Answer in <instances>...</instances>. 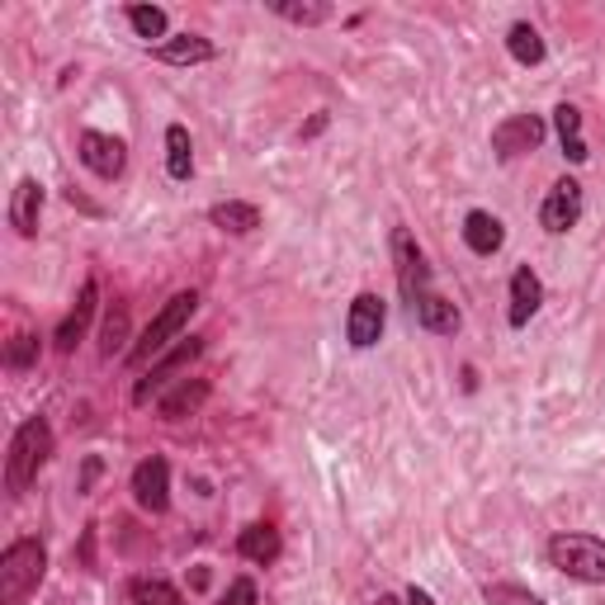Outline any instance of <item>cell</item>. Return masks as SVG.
<instances>
[{
	"instance_id": "obj_1",
	"label": "cell",
	"mask_w": 605,
	"mask_h": 605,
	"mask_svg": "<svg viewBox=\"0 0 605 605\" xmlns=\"http://www.w3.org/2000/svg\"><path fill=\"white\" fill-rule=\"evenodd\" d=\"M47 454H53V426L43 417H29L20 431L10 436V454H6V487L14 497L29 492V483H34L38 469L47 464Z\"/></svg>"
},
{
	"instance_id": "obj_2",
	"label": "cell",
	"mask_w": 605,
	"mask_h": 605,
	"mask_svg": "<svg viewBox=\"0 0 605 605\" xmlns=\"http://www.w3.org/2000/svg\"><path fill=\"white\" fill-rule=\"evenodd\" d=\"M43 572H47V549L38 539H14L0 553V605H24L38 592Z\"/></svg>"
},
{
	"instance_id": "obj_3",
	"label": "cell",
	"mask_w": 605,
	"mask_h": 605,
	"mask_svg": "<svg viewBox=\"0 0 605 605\" xmlns=\"http://www.w3.org/2000/svg\"><path fill=\"white\" fill-rule=\"evenodd\" d=\"M195 308H199V294H195V289L175 294V298L166 302V308H162V312H156L152 322H147V331H142V337H138V345L129 350V364H147L152 355H162V350H166V345H170V341L185 331V322H189V317H195Z\"/></svg>"
},
{
	"instance_id": "obj_4",
	"label": "cell",
	"mask_w": 605,
	"mask_h": 605,
	"mask_svg": "<svg viewBox=\"0 0 605 605\" xmlns=\"http://www.w3.org/2000/svg\"><path fill=\"white\" fill-rule=\"evenodd\" d=\"M549 563L578 582H605V539L596 535H553Z\"/></svg>"
},
{
	"instance_id": "obj_5",
	"label": "cell",
	"mask_w": 605,
	"mask_h": 605,
	"mask_svg": "<svg viewBox=\"0 0 605 605\" xmlns=\"http://www.w3.org/2000/svg\"><path fill=\"white\" fill-rule=\"evenodd\" d=\"M393 261H397V289H403V298L417 308V298L431 294V270H426V256H421L417 237H411L407 228L393 232Z\"/></svg>"
},
{
	"instance_id": "obj_6",
	"label": "cell",
	"mask_w": 605,
	"mask_h": 605,
	"mask_svg": "<svg viewBox=\"0 0 605 605\" xmlns=\"http://www.w3.org/2000/svg\"><path fill=\"white\" fill-rule=\"evenodd\" d=\"M578 218H582V185L563 175V180H553L544 204H539V222H544V232L559 237L568 228H578Z\"/></svg>"
},
{
	"instance_id": "obj_7",
	"label": "cell",
	"mask_w": 605,
	"mask_h": 605,
	"mask_svg": "<svg viewBox=\"0 0 605 605\" xmlns=\"http://www.w3.org/2000/svg\"><path fill=\"white\" fill-rule=\"evenodd\" d=\"M133 497H138L142 512H152V516H162L170 506V464L162 454L142 459V464L133 469Z\"/></svg>"
},
{
	"instance_id": "obj_8",
	"label": "cell",
	"mask_w": 605,
	"mask_h": 605,
	"mask_svg": "<svg viewBox=\"0 0 605 605\" xmlns=\"http://www.w3.org/2000/svg\"><path fill=\"white\" fill-rule=\"evenodd\" d=\"M76 152H81L86 170H95L100 180H119L123 166H129V147H123L119 138H109V133H81Z\"/></svg>"
},
{
	"instance_id": "obj_9",
	"label": "cell",
	"mask_w": 605,
	"mask_h": 605,
	"mask_svg": "<svg viewBox=\"0 0 605 605\" xmlns=\"http://www.w3.org/2000/svg\"><path fill=\"white\" fill-rule=\"evenodd\" d=\"M384 298L378 294H355V302H350V317H345V337L355 350H370L378 345V337H384Z\"/></svg>"
},
{
	"instance_id": "obj_10",
	"label": "cell",
	"mask_w": 605,
	"mask_h": 605,
	"mask_svg": "<svg viewBox=\"0 0 605 605\" xmlns=\"http://www.w3.org/2000/svg\"><path fill=\"white\" fill-rule=\"evenodd\" d=\"M539 142H544V119L539 114H512L497 133H492V152H497L502 162H512V156H520V152H535Z\"/></svg>"
},
{
	"instance_id": "obj_11",
	"label": "cell",
	"mask_w": 605,
	"mask_h": 605,
	"mask_svg": "<svg viewBox=\"0 0 605 605\" xmlns=\"http://www.w3.org/2000/svg\"><path fill=\"white\" fill-rule=\"evenodd\" d=\"M199 350H204V341H199V337H189V341H180V345H175L170 355H162V360H156L152 370L138 378V388H133V403H147V397H152L156 388H166V384H170V374H180L189 360H199Z\"/></svg>"
},
{
	"instance_id": "obj_12",
	"label": "cell",
	"mask_w": 605,
	"mask_h": 605,
	"mask_svg": "<svg viewBox=\"0 0 605 605\" xmlns=\"http://www.w3.org/2000/svg\"><path fill=\"white\" fill-rule=\"evenodd\" d=\"M38 213H43V185L34 175H24L10 195V228L20 237H38Z\"/></svg>"
},
{
	"instance_id": "obj_13",
	"label": "cell",
	"mask_w": 605,
	"mask_h": 605,
	"mask_svg": "<svg viewBox=\"0 0 605 605\" xmlns=\"http://www.w3.org/2000/svg\"><path fill=\"white\" fill-rule=\"evenodd\" d=\"M95 302H100V284L86 279L81 294H76V308L67 312V322L57 327V350H67V355L76 350V341L86 337V327H90V317H95Z\"/></svg>"
},
{
	"instance_id": "obj_14",
	"label": "cell",
	"mask_w": 605,
	"mask_h": 605,
	"mask_svg": "<svg viewBox=\"0 0 605 605\" xmlns=\"http://www.w3.org/2000/svg\"><path fill=\"white\" fill-rule=\"evenodd\" d=\"M539 302H544V284H539V275L530 265H520L512 275V308H506V317H512V327H525L530 317L539 312Z\"/></svg>"
},
{
	"instance_id": "obj_15",
	"label": "cell",
	"mask_w": 605,
	"mask_h": 605,
	"mask_svg": "<svg viewBox=\"0 0 605 605\" xmlns=\"http://www.w3.org/2000/svg\"><path fill=\"white\" fill-rule=\"evenodd\" d=\"M464 242H469L473 256H492V251H502V242H506L502 218H492V213H483V209H473V213L464 218Z\"/></svg>"
},
{
	"instance_id": "obj_16",
	"label": "cell",
	"mask_w": 605,
	"mask_h": 605,
	"mask_svg": "<svg viewBox=\"0 0 605 605\" xmlns=\"http://www.w3.org/2000/svg\"><path fill=\"white\" fill-rule=\"evenodd\" d=\"M411 312H417V322L426 331H436V337H454V331H459V308L450 298H440V294H421Z\"/></svg>"
},
{
	"instance_id": "obj_17",
	"label": "cell",
	"mask_w": 605,
	"mask_h": 605,
	"mask_svg": "<svg viewBox=\"0 0 605 605\" xmlns=\"http://www.w3.org/2000/svg\"><path fill=\"white\" fill-rule=\"evenodd\" d=\"M237 553L242 559H251V563H275L279 559V530L275 525H246L242 535H237Z\"/></svg>"
},
{
	"instance_id": "obj_18",
	"label": "cell",
	"mask_w": 605,
	"mask_h": 605,
	"mask_svg": "<svg viewBox=\"0 0 605 605\" xmlns=\"http://www.w3.org/2000/svg\"><path fill=\"white\" fill-rule=\"evenodd\" d=\"M209 218H213V228L232 232V237H246V232H256V228H261V209H256V204H242V199L213 204Z\"/></svg>"
},
{
	"instance_id": "obj_19",
	"label": "cell",
	"mask_w": 605,
	"mask_h": 605,
	"mask_svg": "<svg viewBox=\"0 0 605 605\" xmlns=\"http://www.w3.org/2000/svg\"><path fill=\"white\" fill-rule=\"evenodd\" d=\"M156 57L170 62V67H195V62L213 57V43L199 38V34H180V38H166L162 47H156Z\"/></svg>"
},
{
	"instance_id": "obj_20",
	"label": "cell",
	"mask_w": 605,
	"mask_h": 605,
	"mask_svg": "<svg viewBox=\"0 0 605 605\" xmlns=\"http://www.w3.org/2000/svg\"><path fill=\"white\" fill-rule=\"evenodd\" d=\"M166 170H170V180H189L195 175V147H189L185 123H170L166 129Z\"/></svg>"
},
{
	"instance_id": "obj_21",
	"label": "cell",
	"mask_w": 605,
	"mask_h": 605,
	"mask_svg": "<svg viewBox=\"0 0 605 605\" xmlns=\"http://www.w3.org/2000/svg\"><path fill=\"white\" fill-rule=\"evenodd\" d=\"M204 397H209V378H195V384H180L166 403H162V417L166 421H180V417H195L204 407Z\"/></svg>"
},
{
	"instance_id": "obj_22",
	"label": "cell",
	"mask_w": 605,
	"mask_h": 605,
	"mask_svg": "<svg viewBox=\"0 0 605 605\" xmlns=\"http://www.w3.org/2000/svg\"><path fill=\"white\" fill-rule=\"evenodd\" d=\"M553 123H559V138H563V156L568 162H586V142H582V114L572 105H559L553 109Z\"/></svg>"
},
{
	"instance_id": "obj_23",
	"label": "cell",
	"mask_w": 605,
	"mask_h": 605,
	"mask_svg": "<svg viewBox=\"0 0 605 605\" xmlns=\"http://www.w3.org/2000/svg\"><path fill=\"white\" fill-rule=\"evenodd\" d=\"M506 47H512V57L520 67H539V62H544V38H539V29H530V24H512Z\"/></svg>"
},
{
	"instance_id": "obj_24",
	"label": "cell",
	"mask_w": 605,
	"mask_h": 605,
	"mask_svg": "<svg viewBox=\"0 0 605 605\" xmlns=\"http://www.w3.org/2000/svg\"><path fill=\"white\" fill-rule=\"evenodd\" d=\"M129 601L133 605H185L180 592H175L170 582H162V578H138L129 586Z\"/></svg>"
},
{
	"instance_id": "obj_25",
	"label": "cell",
	"mask_w": 605,
	"mask_h": 605,
	"mask_svg": "<svg viewBox=\"0 0 605 605\" xmlns=\"http://www.w3.org/2000/svg\"><path fill=\"white\" fill-rule=\"evenodd\" d=\"M129 24L138 38H166V10L162 6H129Z\"/></svg>"
},
{
	"instance_id": "obj_26",
	"label": "cell",
	"mask_w": 605,
	"mask_h": 605,
	"mask_svg": "<svg viewBox=\"0 0 605 605\" xmlns=\"http://www.w3.org/2000/svg\"><path fill=\"white\" fill-rule=\"evenodd\" d=\"M270 10L289 24H327L331 20V6H298V0H275Z\"/></svg>"
},
{
	"instance_id": "obj_27",
	"label": "cell",
	"mask_w": 605,
	"mask_h": 605,
	"mask_svg": "<svg viewBox=\"0 0 605 605\" xmlns=\"http://www.w3.org/2000/svg\"><path fill=\"white\" fill-rule=\"evenodd\" d=\"M483 596H487V605H544L535 592H525L516 582H492V586H483Z\"/></svg>"
},
{
	"instance_id": "obj_28",
	"label": "cell",
	"mask_w": 605,
	"mask_h": 605,
	"mask_svg": "<svg viewBox=\"0 0 605 605\" xmlns=\"http://www.w3.org/2000/svg\"><path fill=\"white\" fill-rule=\"evenodd\" d=\"M123 341H129V312L114 308L105 317V331H100V350L105 355H114V350H123Z\"/></svg>"
},
{
	"instance_id": "obj_29",
	"label": "cell",
	"mask_w": 605,
	"mask_h": 605,
	"mask_svg": "<svg viewBox=\"0 0 605 605\" xmlns=\"http://www.w3.org/2000/svg\"><path fill=\"white\" fill-rule=\"evenodd\" d=\"M38 360V337H29V331H20L10 345H6V364L10 370H29V364Z\"/></svg>"
},
{
	"instance_id": "obj_30",
	"label": "cell",
	"mask_w": 605,
	"mask_h": 605,
	"mask_svg": "<svg viewBox=\"0 0 605 605\" xmlns=\"http://www.w3.org/2000/svg\"><path fill=\"white\" fill-rule=\"evenodd\" d=\"M222 605H256V582H251V578H237L228 592H222Z\"/></svg>"
},
{
	"instance_id": "obj_31",
	"label": "cell",
	"mask_w": 605,
	"mask_h": 605,
	"mask_svg": "<svg viewBox=\"0 0 605 605\" xmlns=\"http://www.w3.org/2000/svg\"><path fill=\"white\" fill-rule=\"evenodd\" d=\"M407 605H436V601H431V592H426V586H411V592H407Z\"/></svg>"
},
{
	"instance_id": "obj_32",
	"label": "cell",
	"mask_w": 605,
	"mask_h": 605,
	"mask_svg": "<svg viewBox=\"0 0 605 605\" xmlns=\"http://www.w3.org/2000/svg\"><path fill=\"white\" fill-rule=\"evenodd\" d=\"M370 605H397V596H388V592H384V596H378V601H370Z\"/></svg>"
}]
</instances>
